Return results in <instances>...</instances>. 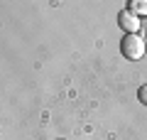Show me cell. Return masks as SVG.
<instances>
[{"instance_id": "1", "label": "cell", "mask_w": 147, "mask_h": 140, "mask_svg": "<svg viewBox=\"0 0 147 140\" xmlns=\"http://www.w3.org/2000/svg\"><path fill=\"white\" fill-rule=\"evenodd\" d=\"M120 52L125 59H130V62H137V59L145 57V39H142L140 35H125L120 42Z\"/></svg>"}, {"instance_id": "2", "label": "cell", "mask_w": 147, "mask_h": 140, "mask_svg": "<svg viewBox=\"0 0 147 140\" xmlns=\"http://www.w3.org/2000/svg\"><path fill=\"white\" fill-rule=\"evenodd\" d=\"M118 25H120V30L127 32V35H137V32H140V17L132 15L130 10H123L120 15H118Z\"/></svg>"}, {"instance_id": "3", "label": "cell", "mask_w": 147, "mask_h": 140, "mask_svg": "<svg viewBox=\"0 0 147 140\" xmlns=\"http://www.w3.org/2000/svg\"><path fill=\"white\" fill-rule=\"evenodd\" d=\"M127 10L132 12V15L137 17H147V0H130V5H127Z\"/></svg>"}, {"instance_id": "4", "label": "cell", "mask_w": 147, "mask_h": 140, "mask_svg": "<svg viewBox=\"0 0 147 140\" xmlns=\"http://www.w3.org/2000/svg\"><path fill=\"white\" fill-rule=\"evenodd\" d=\"M137 99H140V103L147 106V84H145V86H140V91H137Z\"/></svg>"}, {"instance_id": "5", "label": "cell", "mask_w": 147, "mask_h": 140, "mask_svg": "<svg viewBox=\"0 0 147 140\" xmlns=\"http://www.w3.org/2000/svg\"><path fill=\"white\" fill-rule=\"evenodd\" d=\"M57 140H64V138H57Z\"/></svg>"}]
</instances>
